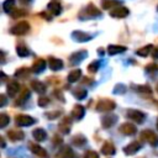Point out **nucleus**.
I'll return each mask as SVG.
<instances>
[{"instance_id":"f257e3e1","label":"nucleus","mask_w":158,"mask_h":158,"mask_svg":"<svg viewBox=\"0 0 158 158\" xmlns=\"http://www.w3.org/2000/svg\"><path fill=\"white\" fill-rule=\"evenodd\" d=\"M141 138H142L143 141L148 142V143L152 144V146L158 144V136H157L153 131H151V130H144V131L141 133Z\"/></svg>"},{"instance_id":"f03ea898","label":"nucleus","mask_w":158,"mask_h":158,"mask_svg":"<svg viewBox=\"0 0 158 158\" xmlns=\"http://www.w3.org/2000/svg\"><path fill=\"white\" fill-rule=\"evenodd\" d=\"M28 30H30V25L26 21H21L11 28V33H14V35H25Z\"/></svg>"},{"instance_id":"7ed1b4c3","label":"nucleus","mask_w":158,"mask_h":158,"mask_svg":"<svg viewBox=\"0 0 158 158\" xmlns=\"http://www.w3.org/2000/svg\"><path fill=\"white\" fill-rule=\"evenodd\" d=\"M115 109V102L109 99H102L98 102V110L99 111H110Z\"/></svg>"},{"instance_id":"20e7f679","label":"nucleus","mask_w":158,"mask_h":158,"mask_svg":"<svg viewBox=\"0 0 158 158\" xmlns=\"http://www.w3.org/2000/svg\"><path fill=\"white\" fill-rule=\"evenodd\" d=\"M127 117H130L131 120H133V121H136L138 123L144 121V114H142L138 110H128L127 111Z\"/></svg>"},{"instance_id":"39448f33","label":"nucleus","mask_w":158,"mask_h":158,"mask_svg":"<svg viewBox=\"0 0 158 158\" xmlns=\"http://www.w3.org/2000/svg\"><path fill=\"white\" fill-rule=\"evenodd\" d=\"M16 122L20 126H30V125L35 123V120L31 116H27V115H19L16 117Z\"/></svg>"},{"instance_id":"423d86ee","label":"nucleus","mask_w":158,"mask_h":158,"mask_svg":"<svg viewBox=\"0 0 158 158\" xmlns=\"http://www.w3.org/2000/svg\"><path fill=\"white\" fill-rule=\"evenodd\" d=\"M110 15L112 17H120V19L121 17H126L128 15V9H126V7H116V9L110 11Z\"/></svg>"},{"instance_id":"0eeeda50","label":"nucleus","mask_w":158,"mask_h":158,"mask_svg":"<svg viewBox=\"0 0 158 158\" xmlns=\"http://www.w3.org/2000/svg\"><path fill=\"white\" fill-rule=\"evenodd\" d=\"M85 57H86V52H85V51H79V52L73 53L69 59H70V63H72V64H77V63H79V62H81Z\"/></svg>"},{"instance_id":"6e6552de","label":"nucleus","mask_w":158,"mask_h":158,"mask_svg":"<svg viewBox=\"0 0 158 158\" xmlns=\"http://www.w3.org/2000/svg\"><path fill=\"white\" fill-rule=\"evenodd\" d=\"M120 131H121L123 135H133V133H136L137 128H136V126H135V125L126 122V123L121 125V127H120Z\"/></svg>"},{"instance_id":"1a4fd4ad","label":"nucleus","mask_w":158,"mask_h":158,"mask_svg":"<svg viewBox=\"0 0 158 158\" xmlns=\"http://www.w3.org/2000/svg\"><path fill=\"white\" fill-rule=\"evenodd\" d=\"M121 5V1L118 0H102V7L105 10H114Z\"/></svg>"},{"instance_id":"9d476101","label":"nucleus","mask_w":158,"mask_h":158,"mask_svg":"<svg viewBox=\"0 0 158 158\" xmlns=\"http://www.w3.org/2000/svg\"><path fill=\"white\" fill-rule=\"evenodd\" d=\"M57 158H74V153H73L72 148H69L68 146H65V147H63L58 152Z\"/></svg>"},{"instance_id":"9b49d317","label":"nucleus","mask_w":158,"mask_h":158,"mask_svg":"<svg viewBox=\"0 0 158 158\" xmlns=\"http://www.w3.org/2000/svg\"><path fill=\"white\" fill-rule=\"evenodd\" d=\"M72 36L75 41H80V42H85V41H89L91 38L90 35H88L85 32H81V31H74Z\"/></svg>"},{"instance_id":"f8f14e48","label":"nucleus","mask_w":158,"mask_h":158,"mask_svg":"<svg viewBox=\"0 0 158 158\" xmlns=\"http://www.w3.org/2000/svg\"><path fill=\"white\" fill-rule=\"evenodd\" d=\"M48 65L52 70H59L62 67H63V62L60 59H57L54 57H51L49 60H48Z\"/></svg>"},{"instance_id":"ddd939ff","label":"nucleus","mask_w":158,"mask_h":158,"mask_svg":"<svg viewBox=\"0 0 158 158\" xmlns=\"http://www.w3.org/2000/svg\"><path fill=\"white\" fill-rule=\"evenodd\" d=\"M44 67H46V62L43 59H36L31 69L33 73H41L44 69Z\"/></svg>"},{"instance_id":"4468645a","label":"nucleus","mask_w":158,"mask_h":158,"mask_svg":"<svg viewBox=\"0 0 158 158\" xmlns=\"http://www.w3.org/2000/svg\"><path fill=\"white\" fill-rule=\"evenodd\" d=\"M7 136L11 141H20L23 138V132L20 130H11L7 132Z\"/></svg>"},{"instance_id":"2eb2a0df","label":"nucleus","mask_w":158,"mask_h":158,"mask_svg":"<svg viewBox=\"0 0 158 158\" xmlns=\"http://www.w3.org/2000/svg\"><path fill=\"white\" fill-rule=\"evenodd\" d=\"M139 148H141V144H139L138 142H132V143H130L128 146H126V147L123 148V151H125L127 154H133V153H136Z\"/></svg>"},{"instance_id":"dca6fc26","label":"nucleus","mask_w":158,"mask_h":158,"mask_svg":"<svg viewBox=\"0 0 158 158\" xmlns=\"http://www.w3.org/2000/svg\"><path fill=\"white\" fill-rule=\"evenodd\" d=\"M30 148H31V151L36 154V156H40V157H46L47 154H46V151L40 146V144H36V143H32V144H30Z\"/></svg>"},{"instance_id":"f3484780","label":"nucleus","mask_w":158,"mask_h":158,"mask_svg":"<svg viewBox=\"0 0 158 158\" xmlns=\"http://www.w3.org/2000/svg\"><path fill=\"white\" fill-rule=\"evenodd\" d=\"M116 116L115 115H107V116H104L102 117V120H101V122H102V126L104 127H110V126H112L115 122H116Z\"/></svg>"},{"instance_id":"a211bd4d","label":"nucleus","mask_w":158,"mask_h":158,"mask_svg":"<svg viewBox=\"0 0 158 158\" xmlns=\"http://www.w3.org/2000/svg\"><path fill=\"white\" fill-rule=\"evenodd\" d=\"M60 10H62V6L59 2H56V1H52L48 4V11H51L53 15H59L60 14Z\"/></svg>"},{"instance_id":"6ab92c4d","label":"nucleus","mask_w":158,"mask_h":158,"mask_svg":"<svg viewBox=\"0 0 158 158\" xmlns=\"http://www.w3.org/2000/svg\"><path fill=\"white\" fill-rule=\"evenodd\" d=\"M19 90H20V85H19V83H16V81H11V83L7 85V94H9L10 96H14Z\"/></svg>"},{"instance_id":"aec40b11","label":"nucleus","mask_w":158,"mask_h":158,"mask_svg":"<svg viewBox=\"0 0 158 158\" xmlns=\"http://www.w3.org/2000/svg\"><path fill=\"white\" fill-rule=\"evenodd\" d=\"M83 115H84V107L80 105H75L74 109L72 110V116L74 118H81Z\"/></svg>"},{"instance_id":"412c9836","label":"nucleus","mask_w":158,"mask_h":158,"mask_svg":"<svg viewBox=\"0 0 158 158\" xmlns=\"http://www.w3.org/2000/svg\"><path fill=\"white\" fill-rule=\"evenodd\" d=\"M80 75H81L80 69H74V70H72V72L68 74V81H69V83H74V81H77V80L80 78Z\"/></svg>"},{"instance_id":"4be33fe9","label":"nucleus","mask_w":158,"mask_h":158,"mask_svg":"<svg viewBox=\"0 0 158 158\" xmlns=\"http://www.w3.org/2000/svg\"><path fill=\"white\" fill-rule=\"evenodd\" d=\"M31 86H32V89H35L37 93H44L46 91V86H44V84L43 83H41V81H38V80H33V81H31Z\"/></svg>"},{"instance_id":"5701e85b","label":"nucleus","mask_w":158,"mask_h":158,"mask_svg":"<svg viewBox=\"0 0 158 158\" xmlns=\"http://www.w3.org/2000/svg\"><path fill=\"white\" fill-rule=\"evenodd\" d=\"M101 153L104 154H114L115 153V147L111 142H105V144L101 148Z\"/></svg>"},{"instance_id":"b1692460","label":"nucleus","mask_w":158,"mask_h":158,"mask_svg":"<svg viewBox=\"0 0 158 158\" xmlns=\"http://www.w3.org/2000/svg\"><path fill=\"white\" fill-rule=\"evenodd\" d=\"M125 49H126V47H123V46H115V44H111V46H109L107 52H109V54H116V53L125 52Z\"/></svg>"},{"instance_id":"393cba45","label":"nucleus","mask_w":158,"mask_h":158,"mask_svg":"<svg viewBox=\"0 0 158 158\" xmlns=\"http://www.w3.org/2000/svg\"><path fill=\"white\" fill-rule=\"evenodd\" d=\"M69 128H70V120H69V117H64L63 121H62L60 125H59V130H60L63 133H67V132L69 131Z\"/></svg>"},{"instance_id":"a878e982","label":"nucleus","mask_w":158,"mask_h":158,"mask_svg":"<svg viewBox=\"0 0 158 158\" xmlns=\"http://www.w3.org/2000/svg\"><path fill=\"white\" fill-rule=\"evenodd\" d=\"M32 135H33L35 139H36V141H40V142L46 138V132H44V130H42V128H36V130L32 132Z\"/></svg>"},{"instance_id":"bb28decb","label":"nucleus","mask_w":158,"mask_h":158,"mask_svg":"<svg viewBox=\"0 0 158 158\" xmlns=\"http://www.w3.org/2000/svg\"><path fill=\"white\" fill-rule=\"evenodd\" d=\"M17 54H19L20 57H27V56L30 54V49H28L27 47H25L23 44L17 46Z\"/></svg>"},{"instance_id":"cd10ccee","label":"nucleus","mask_w":158,"mask_h":158,"mask_svg":"<svg viewBox=\"0 0 158 158\" xmlns=\"http://www.w3.org/2000/svg\"><path fill=\"white\" fill-rule=\"evenodd\" d=\"M86 12H88V15L89 16H96V15H99L100 14V11L93 5V4H90L88 7H86Z\"/></svg>"},{"instance_id":"c85d7f7f","label":"nucleus","mask_w":158,"mask_h":158,"mask_svg":"<svg viewBox=\"0 0 158 158\" xmlns=\"http://www.w3.org/2000/svg\"><path fill=\"white\" fill-rule=\"evenodd\" d=\"M151 49H152V44H148V46H146V47L138 49V51H137V54H138V56H142V57H146V56H148V53L151 52Z\"/></svg>"},{"instance_id":"c756f323","label":"nucleus","mask_w":158,"mask_h":158,"mask_svg":"<svg viewBox=\"0 0 158 158\" xmlns=\"http://www.w3.org/2000/svg\"><path fill=\"white\" fill-rule=\"evenodd\" d=\"M73 94H74V96L77 98V99H84L85 96H86V90H84V89H75L74 91H73Z\"/></svg>"},{"instance_id":"7c9ffc66","label":"nucleus","mask_w":158,"mask_h":158,"mask_svg":"<svg viewBox=\"0 0 158 158\" xmlns=\"http://www.w3.org/2000/svg\"><path fill=\"white\" fill-rule=\"evenodd\" d=\"M28 96H30V90L28 89H23L22 93H21V95H20V98H19V100H17V104L23 102Z\"/></svg>"},{"instance_id":"2f4dec72","label":"nucleus","mask_w":158,"mask_h":158,"mask_svg":"<svg viewBox=\"0 0 158 158\" xmlns=\"http://www.w3.org/2000/svg\"><path fill=\"white\" fill-rule=\"evenodd\" d=\"M85 142H86V139H85V137H83L81 135L75 136V137L73 138V143H74V144H77V146H83Z\"/></svg>"},{"instance_id":"473e14b6","label":"nucleus","mask_w":158,"mask_h":158,"mask_svg":"<svg viewBox=\"0 0 158 158\" xmlns=\"http://www.w3.org/2000/svg\"><path fill=\"white\" fill-rule=\"evenodd\" d=\"M9 121H10V118H9L7 115H5V114H1L0 115V126L1 127H5L9 123Z\"/></svg>"},{"instance_id":"72a5a7b5","label":"nucleus","mask_w":158,"mask_h":158,"mask_svg":"<svg viewBox=\"0 0 158 158\" xmlns=\"http://www.w3.org/2000/svg\"><path fill=\"white\" fill-rule=\"evenodd\" d=\"M14 4H15V0H6V1L2 4V7H4L5 11H10L11 7L14 6Z\"/></svg>"},{"instance_id":"f704fd0d","label":"nucleus","mask_w":158,"mask_h":158,"mask_svg":"<svg viewBox=\"0 0 158 158\" xmlns=\"http://www.w3.org/2000/svg\"><path fill=\"white\" fill-rule=\"evenodd\" d=\"M99 65H100V64H99V60H95V62H93L91 64L88 65V70H90V72L94 73V72H96V70L99 69Z\"/></svg>"},{"instance_id":"c9c22d12","label":"nucleus","mask_w":158,"mask_h":158,"mask_svg":"<svg viewBox=\"0 0 158 158\" xmlns=\"http://www.w3.org/2000/svg\"><path fill=\"white\" fill-rule=\"evenodd\" d=\"M84 158H99V154L94 151H88L84 156Z\"/></svg>"},{"instance_id":"e433bc0d","label":"nucleus","mask_w":158,"mask_h":158,"mask_svg":"<svg viewBox=\"0 0 158 158\" xmlns=\"http://www.w3.org/2000/svg\"><path fill=\"white\" fill-rule=\"evenodd\" d=\"M23 15H26V12H25V11H21V10H14V12L11 14V16H12L14 19H16V17H19V16H23Z\"/></svg>"},{"instance_id":"4c0bfd02","label":"nucleus","mask_w":158,"mask_h":158,"mask_svg":"<svg viewBox=\"0 0 158 158\" xmlns=\"http://www.w3.org/2000/svg\"><path fill=\"white\" fill-rule=\"evenodd\" d=\"M48 102H49V99L48 98H40L38 99V105L40 106H46Z\"/></svg>"},{"instance_id":"58836bf2","label":"nucleus","mask_w":158,"mask_h":158,"mask_svg":"<svg viewBox=\"0 0 158 158\" xmlns=\"http://www.w3.org/2000/svg\"><path fill=\"white\" fill-rule=\"evenodd\" d=\"M137 90H138V91H144V93H151V89H149V86H147V85L137 86Z\"/></svg>"},{"instance_id":"ea45409f","label":"nucleus","mask_w":158,"mask_h":158,"mask_svg":"<svg viewBox=\"0 0 158 158\" xmlns=\"http://www.w3.org/2000/svg\"><path fill=\"white\" fill-rule=\"evenodd\" d=\"M156 69H158L157 64H148L147 65V70H156Z\"/></svg>"},{"instance_id":"a19ab883","label":"nucleus","mask_w":158,"mask_h":158,"mask_svg":"<svg viewBox=\"0 0 158 158\" xmlns=\"http://www.w3.org/2000/svg\"><path fill=\"white\" fill-rule=\"evenodd\" d=\"M47 116H48L49 118H56V117L59 116V112H58V111H56V112H51V114H48Z\"/></svg>"},{"instance_id":"79ce46f5","label":"nucleus","mask_w":158,"mask_h":158,"mask_svg":"<svg viewBox=\"0 0 158 158\" xmlns=\"http://www.w3.org/2000/svg\"><path fill=\"white\" fill-rule=\"evenodd\" d=\"M153 58H154V59H157V58H158V48L154 51V53H153Z\"/></svg>"},{"instance_id":"37998d69","label":"nucleus","mask_w":158,"mask_h":158,"mask_svg":"<svg viewBox=\"0 0 158 158\" xmlns=\"http://www.w3.org/2000/svg\"><path fill=\"white\" fill-rule=\"evenodd\" d=\"M5 104V96L4 95H1V106Z\"/></svg>"},{"instance_id":"c03bdc74","label":"nucleus","mask_w":158,"mask_h":158,"mask_svg":"<svg viewBox=\"0 0 158 158\" xmlns=\"http://www.w3.org/2000/svg\"><path fill=\"white\" fill-rule=\"evenodd\" d=\"M31 0H21V2H23V4H26V2H30Z\"/></svg>"},{"instance_id":"a18cd8bd","label":"nucleus","mask_w":158,"mask_h":158,"mask_svg":"<svg viewBox=\"0 0 158 158\" xmlns=\"http://www.w3.org/2000/svg\"><path fill=\"white\" fill-rule=\"evenodd\" d=\"M157 128H158V120H157Z\"/></svg>"},{"instance_id":"49530a36","label":"nucleus","mask_w":158,"mask_h":158,"mask_svg":"<svg viewBox=\"0 0 158 158\" xmlns=\"http://www.w3.org/2000/svg\"><path fill=\"white\" fill-rule=\"evenodd\" d=\"M157 90H158V85H157Z\"/></svg>"}]
</instances>
